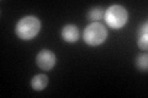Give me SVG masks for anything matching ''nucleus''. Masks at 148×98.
Instances as JSON below:
<instances>
[{"label":"nucleus","instance_id":"obj_1","mask_svg":"<svg viewBox=\"0 0 148 98\" xmlns=\"http://www.w3.org/2000/svg\"><path fill=\"white\" fill-rule=\"evenodd\" d=\"M41 21L35 16H26L16 23L15 33L20 39L30 41L40 33Z\"/></svg>","mask_w":148,"mask_h":98},{"label":"nucleus","instance_id":"obj_2","mask_svg":"<svg viewBox=\"0 0 148 98\" xmlns=\"http://www.w3.org/2000/svg\"><path fill=\"white\" fill-rule=\"evenodd\" d=\"M106 37H108V31L100 22L90 23L84 30V34H83L84 42L89 45H99L104 43Z\"/></svg>","mask_w":148,"mask_h":98},{"label":"nucleus","instance_id":"obj_3","mask_svg":"<svg viewBox=\"0 0 148 98\" xmlns=\"http://www.w3.org/2000/svg\"><path fill=\"white\" fill-rule=\"evenodd\" d=\"M104 20L111 28L119 30L127 22V11L121 5H112L105 11Z\"/></svg>","mask_w":148,"mask_h":98},{"label":"nucleus","instance_id":"obj_4","mask_svg":"<svg viewBox=\"0 0 148 98\" xmlns=\"http://www.w3.org/2000/svg\"><path fill=\"white\" fill-rule=\"evenodd\" d=\"M56 54L51 50H47V49H43L37 54L36 57V64L37 66L42 70H51L54 65H56Z\"/></svg>","mask_w":148,"mask_h":98},{"label":"nucleus","instance_id":"obj_5","mask_svg":"<svg viewBox=\"0 0 148 98\" xmlns=\"http://www.w3.org/2000/svg\"><path fill=\"white\" fill-rule=\"evenodd\" d=\"M62 38L68 43H75L79 38V30L74 25H67L62 30Z\"/></svg>","mask_w":148,"mask_h":98},{"label":"nucleus","instance_id":"obj_6","mask_svg":"<svg viewBox=\"0 0 148 98\" xmlns=\"http://www.w3.org/2000/svg\"><path fill=\"white\" fill-rule=\"evenodd\" d=\"M48 85V77L46 75H36L32 77L31 86L35 91H42Z\"/></svg>","mask_w":148,"mask_h":98},{"label":"nucleus","instance_id":"obj_7","mask_svg":"<svg viewBox=\"0 0 148 98\" xmlns=\"http://www.w3.org/2000/svg\"><path fill=\"white\" fill-rule=\"evenodd\" d=\"M148 23L145 22L141 25V28H140V36H138V47H140L141 49H147V45H148Z\"/></svg>","mask_w":148,"mask_h":98},{"label":"nucleus","instance_id":"obj_8","mask_svg":"<svg viewBox=\"0 0 148 98\" xmlns=\"http://www.w3.org/2000/svg\"><path fill=\"white\" fill-rule=\"evenodd\" d=\"M105 16V11L103 10V9H100V7H95V9H91V10L88 12V18L91 21H100V20H103Z\"/></svg>","mask_w":148,"mask_h":98},{"label":"nucleus","instance_id":"obj_9","mask_svg":"<svg viewBox=\"0 0 148 98\" xmlns=\"http://www.w3.org/2000/svg\"><path fill=\"white\" fill-rule=\"evenodd\" d=\"M136 66H137L138 70H141V71H147V68H148L147 54L140 55V57L136 59Z\"/></svg>","mask_w":148,"mask_h":98}]
</instances>
